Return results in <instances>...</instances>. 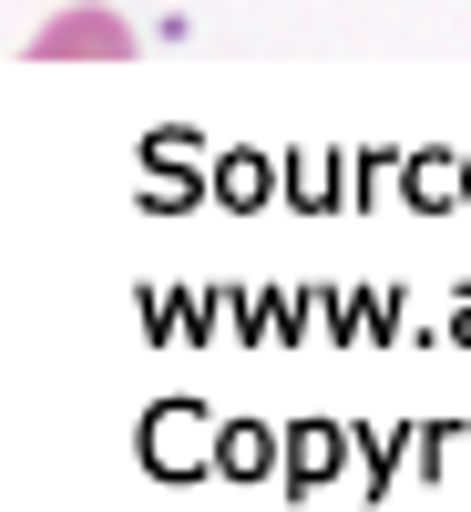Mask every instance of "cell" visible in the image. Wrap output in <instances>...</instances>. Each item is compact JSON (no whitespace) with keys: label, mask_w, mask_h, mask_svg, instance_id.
<instances>
[{"label":"cell","mask_w":471,"mask_h":512,"mask_svg":"<svg viewBox=\"0 0 471 512\" xmlns=\"http://www.w3.org/2000/svg\"><path fill=\"white\" fill-rule=\"evenodd\" d=\"M31 52H41V62H123V52H134V31H123L113 11H62Z\"/></svg>","instance_id":"obj_1"}]
</instances>
